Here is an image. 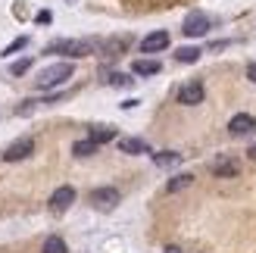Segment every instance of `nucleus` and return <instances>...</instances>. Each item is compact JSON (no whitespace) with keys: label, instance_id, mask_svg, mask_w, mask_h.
Instances as JSON below:
<instances>
[{"label":"nucleus","instance_id":"obj_2","mask_svg":"<svg viewBox=\"0 0 256 253\" xmlns=\"http://www.w3.org/2000/svg\"><path fill=\"white\" fill-rule=\"evenodd\" d=\"M75 75V66L69 60H62V62H54V66H47L38 72V78H34V88L41 94H50V91H56V88H62L69 78Z\"/></svg>","mask_w":256,"mask_h":253},{"label":"nucleus","instance_id":"obj_17","mask_svg":"<svg viewBox=\"0 0 256 253\" xmlns=\"http://www.w3.org/2000/svg\"><path fill=\"white\" fill-rule=\"evenodd\" d=\"M97 150H100V147H97L94 141H88V138H82V141H72V156H78V160L94 156Z\"/></svg>","mask_w":256,"mask_h":253},{"label":"nucleus","instance_id":"obj_21","mask_svg":"<svg viewBox=\"0 0 256 253\" xmlns=\"http://www.w3.org/2000/svg\"><path fill=\"white\" fill-rule=\"evenodd\" d=\"M25 47H28V38H16V41H12V44H6L4 47V56H12V54H19V50H25Z\"/></svg>","mask_w":256,"mask_h":253},{"label":"nucleus","instance_id":"obj_20","mask_svg":"<svg viewBox=\"0 0 256 253\" xmlns=\"http://www.w3.org/2000/svg\"><path fill=\"white\" fill-rule=\"evenodd\" d=\"M134 78L132 75H125V72H106V84H116V88H128Z\"/></svg>","mask_w":256,"mask_h":253},{"label":"nucleus","instance_id":"obj_18","mask_svg":"<svg viewBox=\"0 0 256 253\" xmlns=\"http://www.w3.org/2000/svg\"><path fill=\"white\" fill-rule=\"evenodd\" d=\"M41 253H69V247H66V241H62L60 234H50L41 244Z\"/></svg>","mask_w":256,"mask_h":253},{"label":"nucleus","instance_id":"obj_24","mask_svg":"<svg viewBox=\"0 0 256 253\" xmlns=\"http://www.w3.org/2000/svg\"><path fill=\"white\" fill-rule=\"evenodd\" d=\"M247 78L256 84V62H250V66H247Z\"/></svg>","mask_w":256,"mask_h":253},{"label":"nucleus","instance_id":"obj_16","mask_svg":"<svg viewBox=\"0 0 256 253\" xmlns=\"http://www.w3.org/2000/svg\"><path fill=\"white\" fill-rule=\"evenodd\" d=\"M184 156L182 154H175V150H160V154H153V162H156L160 169H172V166H178Z\"/></svg>","mask_w":256,"mask_h":253},{"label":"nucleus","instance_id":"obj_8","mask_svg":"<svg viewBox=\"0 0 256 253\" xmlns=\"http://www.w3.org/2000/svg\"><path fill=\"white\" fill-rule=\"evenodd\" d=\"M32 154H34V138L25 134V138H19V141H12V144L6 147L4 160H6V162H22V160H28Z\"/></svg>","mask_w":256,"mask_h":253},{"label":"nucleus","instance_id":"obj_13","mask_svg":"<svg viewBox=\"0 0 256 253\" xmlns=\"http://www.w3.org/2000/svg\"><path fill=\"white\" fill-rule=\"evenodd\" d=\"M160 72H162L160 60H134L132 62V75H138V78H150V75H160Z\"/></svg>","mask_w":256,"mask_h":253},{"label":"nucleus","instance_id":"obj_3","mask_svg":"<svg viewBox=\"0 0 256 253\" xmlns=\"http://www.w3.org/2000/svg\"><path fill=\"white\" fill-rule=\"evenodd\" d=\"M119 200H122V194H119V188H112V184H100V188H94V191L88 194V204L94 210H100V212H112L119 206Z\"/></svg>","mask_w":256,"mask_h":253},{"label":"nucleus","instance_id":"obj_23","mask_svg":"<svg viewBox=\"0 0 256 253\" xmlns=\"http://www.w3.org/2000/svg\"><path fill=\"white\" fill-rule=\"evenodd\" d=\"M34 22H41V25H50V22H54V12H50V10H41V12L34 16Z\"/></svg>","mask_w":256,"mask_h":253},{"label":"nucleus","instance_id":"obj_10","mask_svg":"<svg viewBox=\"0 0 256 253\" xmlns=\"http://www.w3.org/2000/svg\"><path fill=\"white\" fill-rule=\"evenodd\" d=\"M75 197H78V194H75V188H72V184H60L56 191L50 194L47 206L54 210V212H66V210H69V206L75 204Z\"/></svg>","mask_w":256,"mask_h":253},{"label":"nucleus","instance_id":"obj_19","mask_svg":"<svg viewBox=\"0 0 256 253\" xmlns=\"http://www.w3.org/2000/svg\"><path fill=\"white\" fill-rule=\"evenodd\" d=\"M200 56H203L200 47H178V50H175V60H178V62H197Z\"/></svg>","mask_w":256,"mask_h":253},{"label":"nucleus","instance_id":"obj_9","mask_svg":"<svg viewBox=\"0 0 256 253\" xmlns=\"http://www.w3.org/2000/svg\"><path fill=\"white\" fill-rule=\"evenodd\" d=\"M253 132H256V116H250V112H234L228 119V134L232 138H247Z\"/></svg>","mask_w":256,"mask_h":253},{"label":"nucleus","instance_id":"obj_22","mask_svg":"<svg viewBox=\"0 0 256 253\" xmlns=\"http://www.w3.org/2000/svg\"><path fill=\"white\" fill-rule=\"evenodd\" d=\"M32 62H34L32 56H25V60H19V62H12V66H10V72H12V75L19 78V75H25V72L32 69Z\"/></svg>","mask_w":256,"mask_h":253},{"label":"nucleus","instance_id":"obj_26","mask_svg":"<svg viewBox=\"0 0 256 253\" xmlns=\"http://www.w3.org/2000/svg\"><path fill=\"white\" fill-rule=\"evenodd\" d=\"M166 253H182V250H178V247H172V244H169V247H166Z\"/></svg>","mask_w":256,"mask_h":253},{"label":"nucleus","instance_id":"obj_15","mask_svg":"<svg viewBox=\"0 0 256 253\" xmlns=\"http://www.w3.org/2000/svg\"><path fill=\"white\" fill-rule=\"evenodd\" d=\"M190 184H194V175L178 172V175H172V178L166 182V194H178V191H184V188H190Z\"/></svg>","mask_w":256,"mask_h":253},{"label":"nucleus","instance_id":"obj_25","mask_svg":"<svg viewBox=\"0 0 256 253\" xmlns=\"http://www.w3.org/2000/svg\"><path fill=\"white\" fill-rule=\"evenodd\" d=\"M247 156H250V160L256 162V144H250V150H247Z\"/></svg>","mask_w":256,"mask_h":253},{"label":"nucleus","instance_id":"obj_5","mask_svg":"<svg viewBox=\"0 0 256 253\" xmlns=\"http://www.w3.org/2000/svg\"><path fill=\"white\" fill-rule=\"evenodd\" d=\"M175 100H178L182 106H200L203 100H206V88H203L200 78H190V82H184L182 88H178Z\"/></svg>","mask_w":256,"mask_h":253},{"label":"nucleus","instance_id":"obj_11","mask_svg":"<svg viewBox=\"0 0 256 253\" xmlns=\"http://www.w3.org/2000/svg\"><path fill=\"white\" fill-rule=\"evenodd\" d=\"M119 154L140 156V154H153V150H150V144L144 138H119Z\"/></svg>","mask_w":256,"mask_h":253},{"label":"nucleus","instance_id":"obj_12","mask_svg":"<svg viewBox=\"0 0 256 253\" xmlns=\"http://www.w3.org/2000/svg\"><path fill=\"white\" fill-rule=\"evenodd\" d=\"M128 44H132V38L128 34H119V38H110V41H100V50L97 54H104V56H119L128 50Z\"/></svg>","mask_w":256,"mask_h":253},{"label":"nucleus","instance_id":"obj_4","mask_svg":"<svg viewBox=\"0 0 256 253\" xmlns=\"http://www.w3.org/2000/svg\"><path fill=\"white\" fill-rule=\"evenodd\" d=\"M210 28H212V19L206 12H200V10L188 12L184 22H182V34L184 38H203V34H210Z\"/></svg>","mask_w":256,"mask_h":253},{"label":"nucleus","instance_id":"obj_6","mask_svg":"<svg viewBox=\"0 0 256 253\" xmlns=\"http://www.w3.org/2000/svg\"><path fill=\"white\" fill-rule=\"evenodd\" d=\"M210 172L216 175V178H238L240 175V160L232 156V154H219V156H212Z\"/></svg>","mask_w":256,"mask_h":253},{"label":"nucleus","instance_id":"obj_14","mask_svg":"<svg viewBox=\"0 0 256 253\" xmlns=\"http://www.w3.org/2000/svg\"><path fill=\"white\" fill-rule=\"evenodd\" d=\"M116 128H110V125H94L91 132H88V141H94L97 147H104V144H110V141H116Z\"/></svg>","mask_w":256,"mask_h":253},{"label":"nucleus","instance_id":"obj_7","mask_svg":"<svg viewBox=\"0 0 256 253\" xmlns=\"http://www.w3.org/2000/svg\"><path fill=\"white\" fill-rule=\"evenodd\" d=\"M169 44H172V34L166 28H156V32H150V34L140 38V54H162Z\"/></svg>","mask_w":256,"mask_h":253},{"label":"nucleus","instance_id":"obj_1","mask_svg":"<svg viewBox=\"0 0 256 253\" xmlns=\"http://www.w3.org/2000/svg\"><path fill=\"white\" fill-rule=\"evenodd\" d=\"M100 50V38H60V41L47 44L44 54L50 56H66V60H82Z\"/></svg>","mask_w":256,"mask_h":253}]
</instances>
